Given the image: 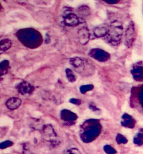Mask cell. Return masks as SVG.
I'll return each mask as SVG.
<instances>
[{
  "instance_id": "obj_12",
  "label": "cell",
  "mask_w": 143,
  "mask_h": 154,
  "mask_svg": "<svg viewBox=\"0 0 143 154\" xmlns=\"http://www.w3.org/2000/svg\"><path fill=\"white\" fill-rule=\"evenodd\" d=\"M124 120H125L124 123V125L125 126L129 127L130 128H133V127L134 126V125H135V122L130 115H125V116L124 118Z\"/></svg>"
},
{
  "instance_id": "obj_6",
  "label": "cell",
  "mask_w": 143,
  "mask_h": 154,
  "mask_svg": "<svg viewBox=\"0 0 143 154\" xmlns=\"http://www.w3.org/2000/svg\"><path fill=\"white\" fill-rule=\"evenodd\" d=\"M133 77L137 81H143V67L136 66L132 70Z\"/></svg>"
},
{
  "instance_id": "obj_19",
  "label": "cell",
  "mask_w": 143,
  "mask_h": 154,
  "mask_svg": "<svg viewBox=\"0 0 143 154\" xmlns=\"http://www.w3.org/2000/svg\"><path fill=\"white\" fill-rule=\"evenodd\" d=\"M140 97L141 98V100H142V101L143 102V90H142V92H141V96H140Z\"/></svg>"
},
{
  "instance_id": "obj_5",
  "label": "cell",
  "mask_w": 143,
  "mask_h": 154,
  "mask_svg": "<svg viewBox=\"0 0 143 154\" xmlns=\"http://www.w3.org/2000/svg\"><path fill=\"white\" fill-rule=\"evenodd\" d=\"M78 36L80 44L83 45L87 44L89 40V32L86 27H82L79 29Z\"/></svg>"
},
{
  "instance_id": "obj_16",
  "label": "cell",
  "mask_w": 143,
  "mask_h": 154,
  "mask_svg": "<svg viewBox=\"0 0 143 154\" xmlns=\"http://www.w3.org/2000/svg\"><path fill=\"white\" fill-rule=\"evenodd\" d=\"M109 4H116L118 2V0H104Z\"/></svg>"
},
{
  "instance_id": "obj_18",
  "label": "cell",
  "mask_w": 143,
  "mask_h": 154,
  "mask_svg": "<svg viewBox=\"0 0 143 154\" xmlns=\"http://www.w3.org/2000/svg\"><path fill=\"white\" fill-rule=\"evenodd\" d=\"M9 152H10V149H6V150H5V151H4V152H5V153H8Z\"/></svg>"
},
{
  "instance_id": "obj_3",
  "label": "cell",
  "mask_w": 143,
  "mask_h": 154,
  "mask_svg": "<svg viewBox=\"0 0 143 154\" xmlns=\"http://www.w3.org/2000/svg\"><path fill=\"white\" fill-rule=\"evenodd\" d=\"M64 23L66 26L74 27L80 24V20L76 14L71 12H67V14L64 17Z\"/></svg>"
},
{
  "instance_id": "obj_1",
  "label": "cell",
  "mask_w": 143,
  "mask_h": 154,
  "mask_svg": "<svg viewBox=\"0 0 143 154\" xmlns=\"http://www.w3.org/2000/svg\"><path fill=\"white\" fill-rule=\"evenodd\" d=\"M123 33V27L121 22L114 21L112 22L109 28L106 35L107 40L112 45H118L120 43Z\"/></svg>"
},
{
  "instance_id": "obj_17",
  "label": "cell",
  "mask_w": 143,
  "mask_h": 154,
  "mask_svg": "<svg viewBox=\"0 0 143 154\" xmlns=\"http://www.w3.org/2000/svg\"><path fill=\"white\" fill-rule=\"evenodd\" d=\"M41 115V113L39 112H35L34 113L33 116L34 117H35V118H37V117L40 116Z\"/></svg>"
},
{
  "instance_id": "obj_14",
  "label": "cell",
  "mask_w": 143,
  "mask_h": 154,
  "mask_svg": "<svg viewBox=\"0 0 143 154\" xmlns=\"http://www.w3.org/2000/svg\"><path fill=\"white\" fill-rule=\"evenodd\" d=\"M86 114L88 116L89 118H97V116L95 114H93L91 111L89 110H87L86 111Z\"/></svg>"
},
{
  "instance_id": "obj_4",
  "label": "cell",
  "mask_w": 143,
  "mask_h": 154,
  "mask_svg": "<svg viewBox=\"0 0 143 154\" xmlns=\"http://www.w3.org/2000/svg\"><path fill=\"white\" fill-rule=\"evenodd\" d=\"M90 55L99 61H105L110 58V55L100 49H93L90 52Z\"/></svg>"
},
{
  "instance_id": "obj_9",
  "label": "cell",
  "mask_w": 143,
  "mask_h": 154,
  "mask_svg": "<svg viewBox=\"0 0 143 154\" xmlns=\"http://www.w3.org/2000/svg\"><path fill=\"white\" fill-rule=\"evenodd\" d=\"M70 63H71L72 65L77 69H83L84 67V63L83 60L78 57H73L70 60Z\"/></svg>"
},
{
  "instance_id": "obj_7",
  "label": "cell",
  "mask_w": 143,
  "mask_h": 154,
  "mask_svg": "<svg viewBox=\"0 0 143 154\" xmlns=\"http://www.w3.org/2000/svg\"><path fill=\"white\" fill-rule=\"evenodd\" d=\"M109 31V28L103 26L97 27L93 30V33L97 37H102L106 36Z\"/></svg>"
},
{
  "instance_id": "obj_2",
  "label": "cell",
  "mask_w": 143,
  "mask_h": 154,
  "mask_svg": "<svg viewBox=\"0 0 143 154\" xmlns=\"http://www.w3.org/2000/svg\"><path fill=\"white\" fill-rule=\"evenodd\" d=\"M135 39V29L132 22H131L125 32V44L126 45L130 48L134 42Z\"/></svg>"
},
{
  "instance_id": "obj_8",
  "label": "cell",
  "mask_w": 143,
  "mask_h": 154,
  "mask_svg": "<svg viewBox=\"0 0 143 154\" xmlns=\"http://www.w3.org/2000/svg\"><path fill=\"white\" fill-rule=\"evenodd\" d=\"M11 41L9 39H4L0 42V52L2 54L4 52L6 51L11 48Z\"/></svg>"
},
{
  "instance_id": "obj_10",
  "label": "cell",
  "mask_w": 143,
  "mask_h": 154,
  "mask_svg": "<svg viewBox=\"0 0 143 154\" xmlns=\"http://www.w3.org/2000/svg\"><path fill=\"white\" fill-rule=\"evenodd\" d=\"M134 143L138 146H141L143 144V129H140L134 136Z\"/></svg>"
},
{
  "instance_id": "obj_11",
  "label": "cell",
  "mask_w": 143,
  "mask_h": 154,
  "mask_svg": "<svg viewBox=\"0 0 143 154\" xmlns=\"http://www.w3.org/2000/svg\"><path fill=\"white\" fill-rule=\"evenodd\" d=\"M78 12L82 17H87L91 14L90 8L87 6H82L78 8Z\"/></svg>"
},
{
  "instance_id": "obj_15",
  "label": "cell",
  "mask_w": 143,
  "mask_h": 154,
  "mask_svg": "<svg viewBox=\"0 0 143 154\" xmlns=\"http://www.w3.org/2000/svg\"><path fill=\"white\" fill-rule=\"evenodd\" d=\"M118 140L121 143H126L128 141L126 139L125 137H124L123 136H119Z\"/></svg>"
},
{
  "instance_id": "obj_13",
  "label": "cell",
  "mask_w": 143,
  "mask_h": 154,
  "mask_svg": "<svg viewBox=\"0 0 143 154\" xmlns=\"http://www.w3.org/2000/svg\"><path fill=\"white\" fill-rule=\"evenodd\" d=\"M10 123H12V121L10 119L8 118H4L1 119V126H2L3 125H9Z\"/></svg>"
}]
</instances>
